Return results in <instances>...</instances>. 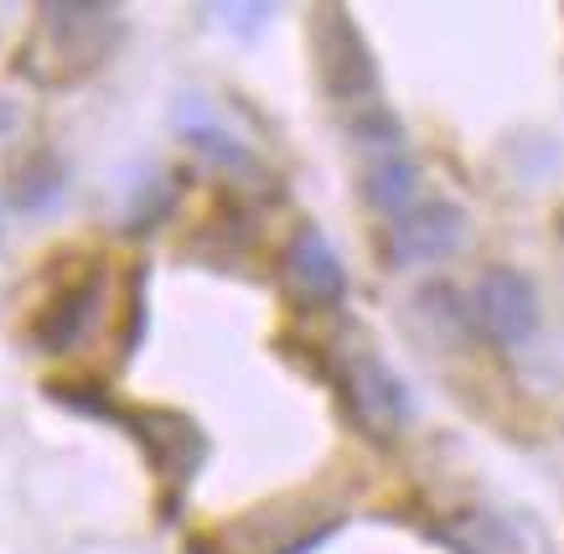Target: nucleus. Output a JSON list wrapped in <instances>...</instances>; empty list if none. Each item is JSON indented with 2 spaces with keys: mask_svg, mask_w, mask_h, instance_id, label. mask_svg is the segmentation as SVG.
<instances>
[{
  "mask_svg": "<svg viewBox=\"0 0 564 554\" xmlns=\"http://www.w3.org/2000/svg\"><path fill=\"white\" fill-rule=\"evenodd\" d=\"M337 389H343L347 415L373 441H393L410 425V389L373 347H343L337 352Z\"/></svg>",
  "mask_w": 564,
  "mask_h": 554,
  "instance_id": "f257e3e1",
  "label": "nucleus"
},
{
  "mask_svg": "<svg viewBox=\"0 0 564 554\" xmlns=\"http://www.w3.org/2000/svg\"><path fill=\"white\" fill-rule=\"evenodd\" d=\"M311 47H316V73H322L326 99L358 109L378 99V63L362 42L358 21L347 17L343 6H322L316 26H311Z\"/></svg>",
  "mask_w": 564,
  "mask_h": 554,
  "instance_id": "f03ea898",
  "label": "nucleus"
},
{
  "mask_svg": "<svg viewBox=\"0 0 564 554\" xmlns=\"http://www.w3.org/2000/svg\"><path fill=\"white\" fill-rule=\"evenodd\" d=\"M466 322L492 347H523L539 332V291L513 264L481 270L471 295H466Z\"/></svg>",
  "mask_w": 564,
  "mask_h": 554,
  "instance_id": "7ed1b4c3",
  "label": "nucleus"
},
{
  "mask_svg": "<svg viewBox=\"0 0 564 554\" xmlns=\"http://www.w3.org/2000/svg\"><path fill=\"white\" fill-rule=\"evenodd\" d=\"M42 36L52 63H63L57 78H84L120 47L124 17L115 6H42Z\"/></svg>",
  "mask_w": 564,
  "mask_h": 554,
  "instance_id": "20e7f679",
  "label": "nucleus"
},
{
  "mask_svg": "<svg viewBox=\"0 0 564 554\" xmlns=\"http://www.w3.org/2000/svg\"><path fill=\"white\" fill-rule=\"evenodd\" d=\"M280 275H285V291L306 312H337L347 301V264L316 224L291 233L285 254H280Z\"/></svg>",
  "mask_w": 564,
  "mask_h": 554,
  "instance_id": "39448f33",
  "label": "nucleus"
},
{
  "mask_svg": "<svg viewBox=\"0 0 564 554\" xmlns=\"http://www.w3.org/2000/svg\"><path fill=\"white\" fill-rule=\"evenodd\" d=\"M466 239V213L445 197H430V203H414L410 213H399L389 228H383V254L389 264H435L445 254H456Z\"/></svg>",
  "mask_w": 564,
  "mask_h": 554,
  "instance_id": "423d86ee",
  "label": "nucleus"
},
{
  "mask_svg": "<svg viewBox=\"0 0 564 554\" xmlns=\"http://www.w3.org/2000/svg\"><path fill=\"white\" fill-rule=\"evenodd\" d=\"M130 431H135L140 450L151 456V467L166 477V482L187 487L197 477V467L207 461V435L192 425L187 415H176V410H130L120 415Z\"/></svg>",
  "mask_w": 564,
  "mask_h": 554,
  "instance_id": "0eeeda50",
  "label": "nucleus"
},
{
  "mask_svg": "<svg viewBox=\"0 0 564 554\" xmlns=\"http://www.w3.org/2000/svg\"><path fill=\"white\" fill-rule=\"evenodd\" d=\"M99 312H104V270H88V275L57 285V295H52L47 306H42V316H36L32 343L42 347L47 358H63V352H73V347L94 332Z\"/></svg>",
  "mask_w": 564,
  "mask_h": 554,
  "instance_id": "6e6552de",
  "label": "nucleus"
},
{
  "mask_svg": "<svg viewBox=\"0 0 564 554\" xmlns=\"http://www.w3.org/2000/svg\"><path fill=\"white\" fill-rule=\"evenodd\" d=\"M414 192H420V166H414L410 145H389V151H368L362 156V197L378 213H399L414 208Z\"/></svg>",
  "mask_w": 564,
  "mask_h": 554,
  "instance_id": "1a4fd4ad",
  "label": "nucleus"
},
{
  "mask_svg": "<svg viewBox=\"0 0 564 554\" xmlns=\"http://www.w3.org/2000/svg\"><path fill=\"white\" fill-rule=\"evenodd\" d=\"M176 130H182V135H187L192 145L203 151V156L223 161L228 172H254V156H249L239 140L228 135V130H223V124L213 120V115H207V109L197 105V99H187V105L176 109Z\"/></svg>",
  "mask_w": 564,
  "mask_h": 554,
  "instance_id": "9d476101",
  "label": "nucleus"
}]
</instances>
